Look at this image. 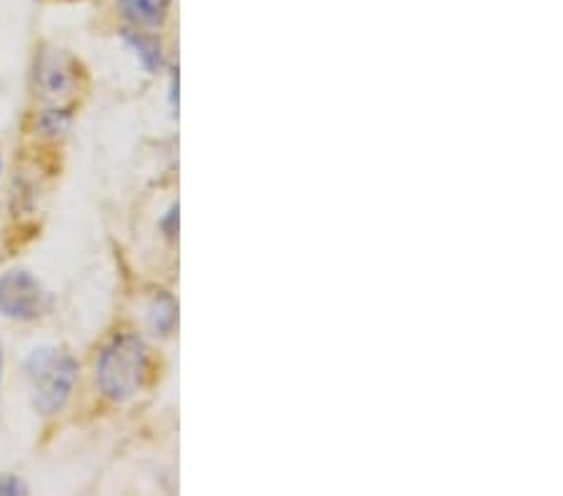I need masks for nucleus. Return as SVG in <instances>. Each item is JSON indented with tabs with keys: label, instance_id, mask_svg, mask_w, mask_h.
<instances>
[{
	"label": "nucleus",
	"instance_id": "obj_4",
	"mask_svg": "<svg viewBox=\"0 0 563 496\" xmlns=\"http://www.w3.org/2000/svg\"><path fill=\"white\" fill-rule=\"evenodd\" d=\"M41 93L51 101H66L78 86V66L66 53H45L38 63Z\"/></svg>",
	"mask_w": 563,
	"mask_h": 496
},
{
	"label": "nucleus",
	"instance_id": "obj_3",
	"mask_svg": "<svg viewBox=\"0 0 563 496\" xmlns=\"http://www.w3.org/2000/svg\"><path fill=\"white\" fill-rule=\"evenodd\" d=\"M48 294L31 271L13 268L0 276V313L13 321H35L45 311Z\"/></svg>",
	"mask_w": 563,
	"mask_h": 496
},
{
	"label": "nucleus",
	"instance_id": "obj_10",
	"mask_svg": "<svg viewBox=\"0 0 563 496\" xmlns=\"http://www.w3.org/2000/svg\"><path fill=\"white\" fill-rule=\"evenodd\" d=\"M161 229L166 233L168 241H176L178 239V203L170 206L166 211V216L161 219Z\"/></svg>",
	"mask_w": 563,
	"mask_h": 496
},
{
	"label": "nucleus",
	"instance_id": "obj_2",
	"mask_svg": "<svg viewBox=\"0 0 563 496\" xmlns=\"http://www.w3.org/2000/svg\"><path fill=\"white\" fill-rule=\"evenodd\" d=\"M25 376L31 384L35 411L43 417L63 411L78 382V361L66 349L41 346L25 359Z\"/></svg>",
	"mask_w": 563,
	"mask_h": 496
},
{
	"label": "nucleus",
	"instance_id": "obj_12",
	"mask_svg": "<svg viewBox=\"0 0 563 496\" xmlns=\"http://www.w3.org/2000/svg\"><path fill=\"white\" fill-rule=\"evenodd\" d=\"M0 376H3V354H0Z\"/></svg>",
	"mask_w": 563,
	"mask_h": 496
},
{
	"label": "nucleus",
	"instance_id": "obj_7",
	"mask_svg": "<svg viewBox=\"0 0 563 496\" xmlns=\"http://www.w3.org/2000/svg\"><path fill=\"white\" fill-rule=\"evenodd\" d=\"M145 319H148V327L156 337H170L178 321V304L174 296L166 291L153 294L148 309H145Z\"/></svg>",
	"mask_w": 563,
	"mask_h": 496
},
{
	"label": "nucleus",
	"instance_id": "obj_5",
	"mask_svg": "<svg viewBox=\"0 0 563 496\" xmlns=\"http://www.w3.org/2000/svg\"><path fill=\"white\" fill-rule=\"evenodd\" d=\"M118 11L131 23V29L158 31L168 21L170 0H118Z\"/></svg>",
	"mask_w": 563,
	"mask_h": 496
},
{
	"label": "nucleus",
	"instance_id": "obj_8",
	"mask_svg": "<svg viewBox=\"0 0 563 496\" xmlns=\"http://www.w3.org/2000/svg\"><path fill=\"white\" fill-rule=\"evenodd\" d=\"M70 125V115H68V111L66 108H51V111H45L43 115H41V129L45 131V133H51V135H58V133H63Z\"/></svg>",
	"mask_w": 563,
	"mask_h": 496
},
{
	"label": "nucleus",
	"instance_id": "obj_6",
	"mask_svg": "<svg viewBox=\"0 0 563 496\" xmlns=\"http://www.w3.org/2000/svg\"><path fill=\"white\" fill-rule=\"evenodd\" d=\"M121 35L123 43L133 51V56L139 58L141 66L148 70V74H158L163 68V48L156 35L141 29H125Z\"/></svg>",
	"mask_w": 563,
	"mask_h": 496
},
{
	"label": "nucleus",
	"instance_id": "obj_11",
	"mask_svg": "<svg viewBox=\"0 0 563 496\" xmlns=\"http://www.w3.org/2000/svg\"><path fill=\"white\" fill-rule=\"evenodd\" d=\"M168 101H170V108H174V111H178V70H174V76H170Z\"/></svg>",
	"mask_w": 563,
	"mask_h": 496
},
{
	"label": "nucleus",
	"instance_id": "obj_13",
	"mask_svg": "<svg viewBox=\"0 0 563 496\" xmlns=\"http://www.w3.org/2000/svg\"><path fill=\"white\" fill-rule=\"evenodd\" d=\"M0 166H3V164H0Z\"/></svg>",
	"mask_w": 563,
	"mask_h": 496
},
{
	"label": "nucleus",
	"instance_id": "obj_1",
	"mask_svg": "<svg viewBox=\"0 0 563 496\" xmlns=\"http://www.w3.org/2000/svg\"><path fill=\"white\" fill-rule=\"evenodd\" d=\"M151 378V351L133 331H121L101 349L96 384L106 399L125 404L139 396Z\"/></svg>",
	"mask_w": 563,
	"mask_h": 496
},
{
	"label": "nucleus",
	"instance_id": "obj_9",
	"mask_svg": "<svg viewBox=\"0 0 563 496\" xmlns=\"http://www.w3.org/2000/svg\"><path fill=\"white\" fill-rule=\"evenodd\" d=\"M15 494H29V486L13 474H0V496H15Z\"/></svg>",
	"mask_w": 563,
	"mask_h": 496
}]
</instances>
